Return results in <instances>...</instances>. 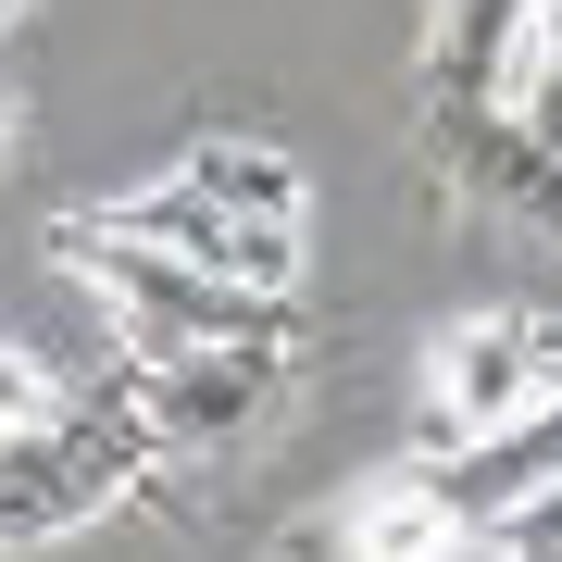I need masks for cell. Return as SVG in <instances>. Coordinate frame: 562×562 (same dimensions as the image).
<instances>
[{
	"mask_svg": "<svg viewBox=\"0 0 562 562\" xmlns=\"http://www.w3.org/2000/svg\"><path fill=\"white\" fill-rule=\"evenodd\" d=\"M50 262L125 325V350H225V338L301 350V288L213 276V262H176V250H150V238H113V225H88V213H50Z\"/></svg>",
	"mask_w": 562,
	"mask_h": 562,
	"instance_id": "obj_1",
	"label": "cell"
},
{
	"mask_svg": "<svg viewBox=\"0 0 562 562\" xmlns=\"http://www.w3.org/2000/svg\"><path fill=\"white\" fill-rule=\"evenodd\" d=\"M538 401H562V313L538 301H487L425 338V401H413V450L425 462H462L487 450L501 425H525Z\"/></svg>",
	"mask_w": 562,
	"mask_h": 562,
	"instance_id": "obj_2",
	"label": "cell"
},
{
	"mask_svg": "<svg viewBox=\"0 0 562 562\" xmlns=\"http://www.w3.org/2000/svg\"><path fill=\"white\" fill-rule=\"evenodd\" d=\"M162 438L138 413L113 401V387H88V401H63L50 425H25V438H0V550H38V538H76L88 513L138 501L150 487Z\"/></svg>",
	"mask_w": 562,
	"mask_h": 562,
	"instance_id": "obj_3",
	"label": "cell"
},
{
	"mask_svg": "<svg viewBox=\"0 0 562 562\" xmlns=\"http://www.w3.org/2000/svg\"><path fill=\"white\" fill-rule=\"evenodd\" d=\"M538 25H550V0H438V13H425V113H413V162L425 176H438L475 125L513 113L525 63H538Z\"/></svg>",
	"mask_w": 562,
	"mask_h": 562,
	"instance_id": "obj_4",
	"label": "cell"
},
{
	"mask_svg": "<svg viewBox=\"0 0 562 562\" xmlns=\"http://www.w3.org/2000/svg\"><path fill=\"white\" fill-rule=\"evenodd\" d=\"M88 225H113V238H150V250H176V262H213V276H250V288H301V225L238 213L225 188L188 176V162H162V176L113 188V201H88Z\"/></svg>",
	"mask_w": 562,
	"mask_h": 562,
	"instance_id": "obj_5",
	"label": "cell"
},
{
	"mask_svg": "<svg viewBox=\"0 0 562 562\" xmlns=\"http://www.w3.org/2000/svg\"><path fill=\"white\" fill-rule=\"evenodd\" d=\"M288 362L301 350H250V338H225V350H125L113 401L138 413L162 450H213V438H238V425L288 387Z\"/></svg>",
	"mask_w": 562,
	"mask_h": 562,
	"instance_id": "obj_6",
	"label": "cell"
},
{
	"mask_svg": "<svg viewBox=\"0 0 562 562\" xmlns=\"http://www.w3.org/2000/svg\"><path fill=\"white\" fill-rule=\"evenodd\" d=\"M462 550H487V538H475L462 487H450L425 450H401V462L338 513V562H462Z\"/></svg>",
	"mask_w": 562,
	"mask_h": 562,
	"instance_id": "obj_7",
	"label": "cell"
},
{
	"mask_svg": "<svg viewBox=\"0 0 562 562\" xmlns=\"http://www.w3.org/2000/svg\"><path fill=\"white\" fill-rule=\"evenodd\" d=\"M201 188H225L238 213H276V225H301V162H288L276 138H238V125H213V138H188L176 150Z\"/></svg>",
	"mask_w": 562,
	"mask_h": 562,
	"instance_id": "obj_8",
	"label": "cell"
},
{
	"mask_svg": "<svg viewBox=\"0 0 562 562\" xmlns=\"http://www.w3.org/2000/svg\"><path fill=\"white\" fill-rule=\"evenodd\" d=\"M63 401H76V387H63V375H50L38 350H13V338H0V438H25V425H50Z\"/></svg>",
	"mask_w": 562,
	"mask_h": 562,
	"instance_id": "obj_9",
	"label": "cell"
},
{
	"mask_svg": "<svg viewBox=\"0 0 562 562\" xmlns=\"http://www.w3.org/2000/svg\"><path fill=\"white\" fill-rule=\"evenodd\" d=\"M0 150H13V76H0Z\"/></svg>",
	"mask_w": 562,
	"mask_h": 562,
	"instance_id": "obj_10",
	"label": "cell"
},
{
	"mask_svg": "<svg viewBox=\"0 0 562 562\" xmlns=\"http://www.w3.org/2000/svg\"><path fill=\"white\" fill-rule=\"evenodd\" d=\"M13 25H25V0H0V38H13Z\"/></svg>",
	"mask_w": 562,
	"mask_h": 562,
	"instance_id": "obj_11",
	"label": "cell"
}]
</instances>
